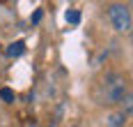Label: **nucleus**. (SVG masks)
<instances>
[{
  "instance_id": "obj_5",
  "label": "nucleus",
  "mask_w": 133,
  "mask_h": 127,
  "mask_svg": "<svg viewBox=\"0 0 133 127\" xmlns=\"http://www.w3.org/2000/svg\"><path fill=\"white\" fill-rule=\"evenodd\" d=\"M14 97H16V95H14V90H12V88H0V99H2V102L12 104Z\"/></svg>"
},
{
  "instance_id": "obj_4",
  "label": "nucleus",
  "mask_w": 133,
  "mask_h": 127,
  "mask_svg": "<svg viewBox=\"0 0 133 127\" xmlns=\"http://www.w3.org/2000/svg\"><path fill=\"white\" fill-rule=\"evenodd\" d=\"M124 120H126L124 111H122V113H112V116L108 118V127H122V125H124Z\"/></svg>"
},
{
  "instance_id": "obj_1",
  "label": "nucleus",
  "mask_w": 133,
  "mask_h": 127,
  "mask_svg": "<svg viewBox=\"0 0 133 127\" xmlns=\"http://www.w3.org/2000/svg\"><path fill=\"white\" fill-rule=\"evenodd\" d=\"M99 95H101V102H103V104H119V102H124V97L131 95V93H129L126 79L122 76L119 72H110L106 79L101 81Z\"/></svg>"
},
{
  "instance_id": "obj_7",
  "label": "nucleus",
  "mask_w": 133,
  "mask_h": 127,
  "mask_svg": "<svg viewBox=\"0 0 133 127\" xmlns=\"http://www.w3.org/2000/svg\"><path fill=\"white\" fill-rule=\"evenodd\" d=\"M41 16H44V12H41V9H37V12L32 14V23H39V21H41Z\"/></svg>"
},
{
  "instance_id": "obj_2",
  "label": "nucleus",
  "mask_w": 133,
  "mask_h": 127,
  "mask_svg": "<svg viewBox=\"0 0 133 127\" xmlns=\"http://www.w3.org/2000/svg\"><path fill=\"white\" fill-rule=\"evenodd\" d=\"M108 16H110V23H112V28L117 30V32H129L133 26V19H131V9L126 7V5H110L108 7Z\"/></svg>"
},
{
  "instance_id": "obj_6",
  "label": "nucleus",
  "mask_w": 133,
  "mask_h": 127,
  "mask_svg": "<svg viewBox=\"0 0 133 127\" xmlns=\"http://www.w3.org/2000/svg\"><path fill=\"white\" fill-rule=\"evenodd\" d=\"M64 19H66V23H74V26H76V23L80 21V12L78 9H69V12L64 14Z\"/></svg>"
},
{
  "instance_id": "obj_3",
  "label": "nucleus",
  "mask_w": 133,
  "mask_h": 127,
  "mask_svg": "<svg viewBox=\"0 0 133 127\" xmlns=\"http://www.w3.org/2000/svg\"><path fill=\"white\" fill-rule=\"evenodd\" d=\"M23 53H25V44L21 42V39L18 42H12L7 46V56L9 58H18V56H23Z\"/></svg>"
}]
</instances>
